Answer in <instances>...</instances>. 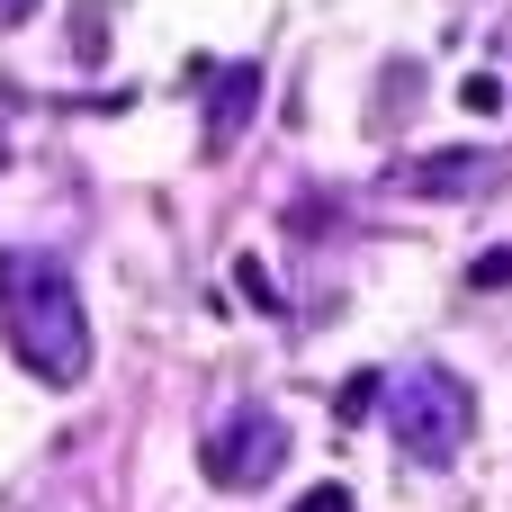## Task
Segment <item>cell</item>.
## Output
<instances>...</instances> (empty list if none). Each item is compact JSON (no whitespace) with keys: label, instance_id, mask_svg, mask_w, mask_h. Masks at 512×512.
<instances>
[{"label":"cell","instance_id":"6da1fadb","mask_svg":"<svg viewBox=\"0 0 512 512\" xmlns=\"http://www.w3.org/2000/svg\"><path fill=\"white\" fill-rule=\"evenodd\" d=\"M0 333L27 378H45V387L90 378V324H81V288H72L63 252H45V243L0 252Z\"/></svg>","mask_w":512,"mask_h":512},{"label":"cell","instance_id":"7a4b0ae2","mask_svg":"<svg viewBox=\"0 0 512 512\" xmlns=\"http://www.w3.org/2000/svg\"><path fill=\"white\" fill-rule=\"evenodd\" d=\"M387 432H396V450H405L414 468H450V459L468 450V432H477L468 378H459V369H414V378H396V387H387Z\"/></svg>","mask_w":512,"mask_h":512},{"label":"cell","instance_id":"277c9868","mask_svg":"<svg viewBox=\"0 0 512 512\" xmlns=\"http://www.w3.org/2000/svg\"><path fill=\"white\" fill-rule=\"evenodd\" d=\"M252 108H261V63H216V81H207V144L216 153L243 144Z\"/></svg>","mask_w":512,"mask_h":512},{"label":"cell","instance_id":"8fae6325","mask_svg":"<svg viewBox=\"0 0 512 512\" xmlns=\"http://www.w3.org/2000/svg\"><path fill=\"white\" fill-rule=\"evenodd\" d=\"M36 18V0H0V27H27Z\"/></svg>","mask_w":512,"mask_h":512},{"label":"cell","instance_id":"ba28073f","mask_svg":"<svg viewBox=\"0 0 512 512\" xmlns=\"http://www.w3.org/2000/svg\"><path fill=\"white\" fill-rule=\"evenodd\" d=\"M459 108L495 117V108H504V81H495V72H468V81H459Z\"/></svg>","mask_w":512,"mask_h":512},{"label":"cell","instance_id":"52a82bcc","mask_svg":"<svg viewBox=\"0 0 512 512\" xmlns=\"http://www.w3.org/2000/svg\"><path fill=\"white\" fill-rule=\"evenodd\" d=\"M234 288H243V297H252V306H261V315H279V288H270V270H261V261H252V252H243V261H234Z\"/></svg>","mask_w":512,"mask_h":512},{"label":"cell","instance_id":"30bf717a","mask_svg":"<svg viewBox=\"0 0 512 512\" xmlns=\"http://www.w3.org/2000/svg\"><path fill=\"white\" fill-rule=\"evenodd\" d=\"M468 279H477V288H512V252H486V261H477Z\"/></svg>","mask_w":512,"mask_h":512},{"label":"cell","instance_id":"3957f363","mask_svg":"<svg viewBox=\"0 0 512 512\" xmlns=\"http://www.w3.org/2000/svg\"><path fill=\"white\" fill-rule=\"evenodd\" d=\"M198 468H207V486L252 495V486H270V477L288 468V423H279L270 405H234V414L198 441Z\"/></svg>","mask_w":512,"mask_h":512},{"label":"cell","instance_id":"5b68a950","mask_svg":"<svg viewBox=\"0 0 512 512\" xmlns=\"http://www.w3.org/2000/svg\"><path fill=\"white\" fill-rule=\"evenodd\" d=\"M486 180H495V153H414L396 171V189H414V198H468Z\"/></svg>","mask_w":512,"mask_h":512},{"label":"cell","instance_id":"8992f818","mask_svg":"<svg viewBox=\"0 0 512 512\" xmlns=\"http://www.w3.org/2000/svg\"><path fill=\"white\" fill-rule=\"evenodd\" d=\"M378 396H387V378H378V369H360V378H342V396H333V414H342V423H360V414H369Z\"/></svg>","mask_w":512,"mask_h":512},{"label":"cell","instance_id":"9c48e42d","mask_svg":"<svg viewBox=\"0 0 512 512\" xmlns=\"http://www.w3.org/2000/svg\"><path fill=\"white\" fill-rule=\"evenodd\" d=\"M297 512H360V504H351V486H306Z\"/></svg>","mask_w":512,"mask_h":512}]
</instances>
